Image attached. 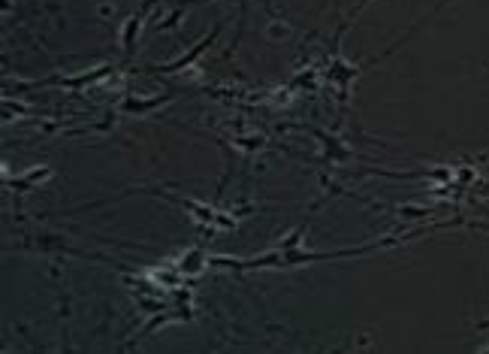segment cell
I'll return each mask as SVG.
<instances>
[{
	"mask_svg": "<svg viewBox=\"0 0 489 354\" xmlns=\"http://www.w3.org/2000/svg\"><path fill=\"white\" fill-rule=\"evenodd\" d=\"M218 30H221V25H218V27H211V34H209L206 39H202V43H197V46H193V49H190V52H188L185 58H178V61H172V64H167V67H160V73H176V70H181V67H188V64H190L193 58H200V55H202V49H206L209 43H215Z\"/></svg>",
	"mask_w": 489,
	"mask_h": 354,
	"instance_id": "6da1fadb",
	"label": "cell"
}]
</instances>
